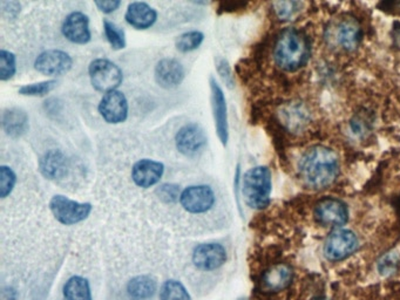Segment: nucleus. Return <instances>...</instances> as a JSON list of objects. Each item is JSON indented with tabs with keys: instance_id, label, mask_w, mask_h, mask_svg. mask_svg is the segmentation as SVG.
Segmentation results:
<instances>
[{
	"instance_id": "obj_16",
	"label": "nucleus",
	"mask_w": 400,
	"mask_h": 300,
	"mask_svg": "<svg viewBox=\"0 0 400 300\" xmlns=\"http://www.w3.org/2000/svg\"><path fill=\"white\" fill-rule=\"evenodd\" d=\"M154 77L160 87L173 89L182 84L186 77V71L180 61L173 57H165L156 64Z\"/></svg>"
},
{
	"instance_id": "obj_12",
	"label": "nucleus",
	"mask_w": 400,
	"mask_h": 300,
	"mask_svg": "<svg viewBox=\"0 0 400 300\" xmlns=\"http://www.w3.org/2000/svg\"><path fill=\"white\" fill-rule=\"evenodd\" d=\"M73 59L62 50H48L38 55L34 68L39 73L48 77H59L71 71Z\"/></svg>"
},
{
	"instance_id": "obj_21",
	"label": "nucleus",
	"mask_w": 400,
	"mask_h": 300,
	"mask_svg": "<svg viewBox=\"0 0 400 300\" xmlns=\"http://www.w3.org/2000/svg\"><path fill=\"white\" fill-rule=\"evenodd\" d=\"M1 128L7 136L21 138L30 129L28 113L21 109H9L1 114Z\"/></svg>"
},
{
	"instance_id": "obj_13",
	"label": "nucleus",
	"mask_w": 400,
	"mask_h": 300,
	"mask_svg": "<svg viewBox=\"0 0 400 300\" xmlns=\"http://www.w3.org/2000/svg\"><path fill=\"white\" fill-rule=\"evenodd\" d=\"M99 113L107 123L119 125L128 118V101L123 91L106 93L99 104Z\"/></svg>"
},
{
	"instance_id": "obj_24",
	"label": "nucleus",
	"mask_w": 400,
	"mask_h": 300,
	"mask_svg": "<svg viewBox=\"0 0 400 300\" xmlns=\"http://www.w3.org/2000/svg\"><path fill=\"white\" fill-rule=\"evenodd\" d=\"M65 300H92L89 280L80 276H73L64 285Z\"/></svg>"
},
{
	"instance_id": "obj_26",
	"label": "nucleus",
	"mask_w": 400,
	"mask_h": 300,
	"mask_svg": "<svg viewBox=\"0 0 400 300\" xmlns=\"http://www.w3.org/2000/svg\"><path fill=\"white\" fill-rule=\"evenodd\" d=\"M204 40V34L201 30H188L177 38L175 46L181 53H189L200 48Z\"/></svg>"
},
{
	"instance_id": "obj_34",
	"label": "nucleus",
	"mask_w": 400,
	"mask_h": 300,
	"mask_svg": "<svg viewBox=\"0 0 400 300\" xmlns=\"http://www.w3.org/2000/svg\"><path fill=\"white\" fill-rule=\"evenodd\" d=\"M350 128L355 135H365L369 132L370 120L364 115H356L350 122Z\"/></svg>"
},
{
	"instance_id": "obj_27",
	"label": "nucleus",
	"mask_w": 400,
	"mask_h": 300,
	"mask_svg": "<svg viewBox=\"0 0 400 300\" xmlns=\"http://www.w3.org/2000/svg\"><path fill=\"white\" fill-rule=\"evenodd\" d=\"M104 32L105 37L112 46L113 50L119 51L126 48V35L123 28H120L118 25L114 24L109 19L104 21Z\"/></svg>"
},
{
	"instance_id": "obj_33",
	"label": "nucleus",
	"mask_w": 400,
	"mask_h": 300,
	"mask_svg": "<svg viewBox=\"0 0 400 300\" xmlns=\"http://www.w3.org/2000/svg\"><path fill=\"white\" fill-rule=\"evenodd\" d=\"M157 194L160 199L166 203L177 202V199H180L181 195L179 187L175 184H163L157 189Z\"/></svg>"
},
{
	"instance_id": "obj_3",
	"label": "nucleus",
	"mask_w": 400,
	"mask_h": 300,
	"mask_svg": "<svg viewBox=\"0 0 400 300\" xmlns=\"http://www.w3.org/2000/svg\"><path fill=\"white\" fill-rule=\"evenodd\" d=\"M272 182L268 167L258 165L249 169L242 179V194L251 209L263 210L270 203Z\"/></svg>"
},
{
	"instance_id": "obj_23",
	"label": "nucleus",
	"mask_w": 400,
	"mask_h": 300,
	"mask_svg": "<svg viewBox=\"0 0 400 300\" xmlns=\"http://www.w3.org/2000/svg\"><path fill=\"white\" fill-rule=\"evenodd\" d=\"M127 292L133 299H150L156 292L155 280L150 276L135 277L127 285Z\"/></svg>"
},
{
	"instance_id": "obj_11",
	"label": "nucleus",
	"mask_w": 400,
	"mask_h": 300,
	"mask_svg": "<svg viewBox=\"0 0 400 300\" xmlns=\"http://www.w3.org/2000/svg\"><path fill=\"white\" fill-rule=\"evenodd\" d=\"M313 216L321 226L337 228L348 222L349 209L340 199L328 197L316 204Z\"/></svg>"
},
{
	"instance_id": "obj_22",
	"label": "nucleus",
	"mask_w": 400,
	"mask_h": 300,
	"mask_svg": "<svg viewBox=\"0 0 400 300\" xmlns=\"http://www.w3.org/2000/svg\"><path fill=\"white\" fill-rule=\"evenodd\" d=\"M67 161L60 150L52 149L41 157L39 169L44 177L48 179H60L66 172Z\"/></svg>"
},
{
	"instance_id": "obj_19",
	"label": "nucleus",
	"mask_w": 400,
	"mask_h": 300,
	"mask_svg": "<svg viewBox=\"0 0 400 300\" xmlns=\"http://www.w3.org/2000/svg\"><path fill=\"white\" fill-rule=\"evenodd\" d=\"M125 19L127 24L136 30H147L157 21V12L150 4L145 1H133L126 11Z\"/></svg>"
},
{
	"instance_id": "obj_30",
	"label": "nucleus",
	"mask_w": 400,
	"mask_h": 300,
	"mask_svg": "<svg viewBox=\"0 0 400 300\" xmlns=\"http://www.w3.org/2000/svg\"><path fill=\"white\" fill-rule=\"evenodd\" d=\"M17 183V175L9 165L0 167V197L6 199L13 191Z\"/></svg>"
},
{
	"instance_id": "obj_1",
	"label": "nucleus",
	"mask_w": 400,
	"mask_h": 300,
	"mask_svg": "<svg viewBox=\"0 0 400 300\" xmlns=\"http://www.w3.org/2000/svg\"><path fill=\"white\" fill-rule=\"evenodd\" d=\"M340 172L338 156L333 149L313 145L299 161V177L310 189L323 190L333 184Z\"/></svg>"
},
{
	"instance_id": "obj_17",
	"label": "nucleus",
	"mask_w": 400,
	"mask_h": 300,
	"mask_svg": "<svg viewBox=\"0 0 400 300\" xmlns=\"http://www.w3.org/2000/svg\"><path fill=\"white\" fill-rule=\"evenodd\" d=\"M62 30L64 37L73 44H89L92 39L89 16L80 11L68 14L62 24Z\"/></svg>"
},
{
	"instance_id": "obj_7",
	"label": "nucleus",
	"mask_w": 400,
	"mask_h": 300,
	"mask_svg": "<svg viewBox=\"0 0 400 300\" xmlns=\"http://www.w3.org/2000/svg\"><path fill=\"white\" fill-rule=\"evenodd\" d=\"M278 118L289 133L299 135L311 125L312 111L306 102L292 100L278 109Z\"/></svg>"
},
{
	"instance_id": "obj_36",
	"label": "nucleus",
	"mask_w": 400,
	"mask_h": 300,
	"mask_svg": "<svg viewBox=\"0 0 400 300\" xmlns=\"http://www.w3.org/2000/svg\"><path fill=\"white\" fill-rule=\"evenodd\" d=\"M0 300H18L17 291L13 287H4L0 294Z\"/></svg>"
},
{
	"instance_id": "obj_25",
	"label": "nucleus",
	"mask_w": 400,
	"mask_h": 300,
	"mask_svg": "<svg viewBox=\"0 0 400 300\" xmlns=\"http://www.w3.org/2000/svg\"><path fill=\"white\" fill-rule=\"evenodd\" d=\"M160 300H191L184 284L177 280H167L160 290Z\"/></svg>"
},
{
	"instance_id": "obj_31",
	"label": "nucleus",
	"mask_w": 400,
	"mask_h": 300,
	"mask_svg": "<svg viewBox=\"0 0 400 300\" xmlns=\"http://www.w3.org/2000/svg\"><path fill=\"white\" fill-rule=\"evenodd\" d=\"M301 5L299 1H277L274 4V9L279 21H290L299 12Z\"/></svg>"
},
{
	"instance_id": "obj_20",
	"label": "nucleus",
	"mask_w": 400,
	"mask_h": 300,
	"mask_svg": "<svg viewBox=\"0 0 400 300\" xmlns=\"http://www.w3.org/2000/svg\"><path fill=\"white\" fill-rule=\"evenodd\" d=\"M294 271L287 264H276L262 274L261 285L267 292L284 290L291 284Z\"/></svg>"
},
{
	"instance_id": "obj_14",
	"label": "nucleus",
	"mask_w": 400,
	"mask_h": 300,
	"mask_svg": "<svg viewBox=\"0 0 400 300\" xmlns=\"http://www.w3.org/2000/svg\"><path fill=\"white\" fill-rule=\"evenodd\" d=\"M211 109L214 116L215 129L223 147L229 140V125H228L227 100L223 89L217 84L215 78H211Z\"/></svg>"
},
{
	"instance_id": "obj_15",
	"label": "nucleus",
	"mask_w": 400,
	"mask_h": 300,
	"mask_svg": "<svg viewBox=\"0 0 400 300\" xmlns=\"http://www.w3.org/2000/svg\"><path fill=\"white\" fill-rule=\"evenodd\" d=\"M227 262V251L218 243H204L194 249L193 263L201 271H214Z\"/></svg>"
},
{
	"instance_id": "obj_10",
	"label": "nucleus",
	"mask_w": 400,
	"mask_h": 300,
	"mask_svg": "<svg viewBox=\"0 0 400 300\" xmlns=\"http://www.w3.org/2000/svg\"><path fill=\"white\" fill-rule=\"evenodd\" d=\"M207 135L202 126L195 122L187 123L175 136L177 149L187 157H194L207 145Z\"/></svg>"
},
{
	"instance_id": "obj_4",
	"label": "nucleus",
	"mask_w": 400,
	"mask_h": 300,
	"mask_svg": "<svg viewBox=\"0 0 400 300\" xmlns=\"http://www.w3.org/2000/svg\"><path fill=\"white\" fill-rule=\"evenodd\" d=\"M328 37L333 46L343 52L356 51L363 39V30L355 18L344 16L333 21L328 30Z\"/></svg>"
},
{
	"instance_id": "obj_8",
	"label": "nucleus",
	"mask_w": 400,
	"mask_h": 300,
	"mask_svg": "<svg viewBox=\"0 0 400 300\" xmlns=\"http://www.w3.org/2000/svg\"><path fill=\"white\" fill-rule=\"evenodd\" d=\"M358 249V238L352 231L337 229L330 233L324 243V256L331 262H339L351 256Z\"/></svg>"
},
{
	"instance_id": "obj_32",
	"label": "nucleus",
	"mask_w": 400,
	"mask_h": 300,
	"mask_svg": "<svg viewBox=\"0 0 400 300\" xmlns=\"http://www.w3.org/2000/svg\"><path fill=\"white\" fill-rule=\"evenodd\" d=\"M216 68L217 73L220 75L221 79L223 80L224 84L228 88L235 87V78L233 75V72H231L230 65L226 59H222V57H218L216 61Z\"/></svg>"
},
{
	"instance_id": "obj_29",
	"label": "nucleus",
	"mask_w": 400,
	"mask_h": 300,
	"mask_svg": "<svg viewBox=\"0 0 400 300\" xmlns=\"http://www.w3.org/2000/svg\"><path fill=\"white\" fill-rule=\"evenodd\" d=\"M57 80L35 82V84H24L19 88V94L24 96H45L57 87Z\"/></svg>"
},
{
	"instance_id": "obj_37",
	"label": "nucleus",
	"mask_w": 400,
	"mask_h": 300,
	"mask_svg": "<svg viewBox=\"0 0 400 300\" xmlns=\"http://www.w3.org/2000/svg\"><path fill=\"white\" fill-rule=\"evenodd\" d=\"M394 40L397 41V45L400 48V28L399 30H396V33H394Z\"/></svg>"
},
{
	"instance_id": "obj_28",
	"label": "nucleus",
	"mask_w": 400,
	"mask_h": 300,
	"mask_svg": "<svg viewBox=\"0 0 400 300\" xmlns=\"http://www.w3.org/2000/svg\"><path fill=\"white\" fill-rule=\"evenodd\" d=\"M17 72V57L12 52L0 50V80L9 82Z\"/></svg>"
},
{
	"instance_id": "obj_35",
	"label": "nucleus",
	"mask_w": 400,
	"mask_h": 300,
	"mask_svg": "<svg viewBox=\"0 0 400 300\" xmlns=\"http://www.w3.org/2000/svg\"><path fill=\"white\" fill-rule=\"evenodd\" d=\"M95 5L104 13H112L119 9L121 1L120 0H101V1H95Z\"/></svg>"
},
{
	"instance_id": "obj_18",
	"label": "nucleus",
	"mask_w": 400,
	"mask_h": 300,
	"mask_svg": "<svg viewBox=\"0 0 400 300\" xmlns=\"http://www.w3.org/2000/svg\"><path fill=\"white\" fill-rule=\"evenodd\" d=\"M165 165L154 160H140L132 168V179L136 186L143 189L155 186L162 179Z\"/></svg>"
},
{
	"instance_id": "obj_2",
	"label": "nucleus",
	"mask_w": 400,
	"mask_h": 300,
	"mask_svg": "<svg viewBox=\"0 0 400 300\" xmlns=\"http://www.w3.org/2000/svg\"><path fill=\"white\" fill-rule=\"evenodd\" d=\"M272 57L283 71H299L310 57V43L306 34L296 28L282 30L274 45Z\"/></svg>"
},
{
	"instance_id": "obj_6",
	"label": "nucleus",
	"mask_w": 400,
	"mask_h": 300,
	"mask_svg": "<svg viewBox=\"0 0 400 300\" xmlns=\"http://www.w3.org/2000/svg\"><path fill=\"white\" fill-rule=\"evenodd\" d=\"M50 209L55 218L64 226H74L89 218L92 213L91 203H80L64 195H55L50 201Z\"/></svg>"
},
{
	"instance_id": "obj_38",
	"label": "nucleus",
	"mask_w": 400,
	"mask_h": 300,
	"mask_svg": "<svg viewBox=\"0 0 400 300\" xmlns=\"http://www.w3.org/2000/svg\"><path fill=\"white\" fill-rule=\"evenodd\" d=\"M312 300H326V299H321V298H317V299H312Z\"/></svg>"
},
{
	"instance_id": "obj_5",
	"label": "nucleus",
	"mask_w": 400,
	"mask_h": 300,
	"mask_svg": "<svg viewBox=\"0 0 400 300\" xmlns=\"http://www.w3.org/2000/svg\"><path fill=\"white\" fill-rule=\"evenodd\" d=\"M89 74L93 88L104 94L118 91L120 84H123V73L121 68L113 61L104 57L95 59L89 64Z\"/></svg>"
},
{
	"instance_id": "obj_9",
	"label": "nucleus",
	"mask_w": 400,
	"mask_h": 300,
	"mask_svg": "<svg viewBox=\"0 0 400 300\" xmlns=\"http://www.w3.org/2000/svg\"><path fill=\"white\" fill-rule=\"evenodd\" d=\"M180 204L186 211L190 213H204L214 206L215 197L214 190L211 187L190 186L182 190L180 195Z\"/></svg>"
}]
</instances>
